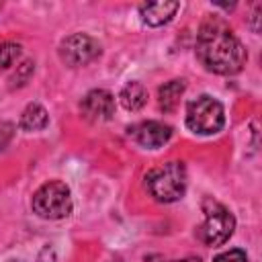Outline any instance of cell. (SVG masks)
I'll use <instances>...</instances> for the list:
<instances>
[{"mask_svg": "<svg viewBox=\"0 0 262 262\" xmlns=\"http://www.w3.org/2000/svg\"><path fill=\"white\" fill-rule=\"evenodd\" d=\"M129 135L139 145L156 149V147H162L164 143H168V139L172 137V127L162 121H143V123L129 127Z\"/></svg>", "mask_w": 262, "mask_h": 262, "instance_id": "ba28073f", "label": "cell"}, {"mask_svg": "<svg viewBox=\"0 0 262 262\" xmlns=\"http://www.w3.org/2000/svg\"><path fill=\"white\" fill-rule=\"evenodd\" d=\"M33 211L43 219H63L72 213L70 188L59 180H49L33 194Z\"/></svg>", "mask_w": 262, "mask_h": 262, "instance_id": "277c9868", "label": "cell"}, {"mask_svg": "<svg viewBox=\"0 0 262 262\" xmlns=\"http://www.w3.org/2000/svg\"><path fill=\"white\" fill-rule=\"evenodd\" d=\"M47 123H49V115H47L45 106H41L39 102L27 104V108L23 111L20 121H18L20 129H25V131H41L47 127Z\"/></svg>", "mask_w": 262, "mask_h": 262, "instance_id": "30bf717a", "label": "cell"}, {"mask_svg": "<svg viewBox=\"0 0 262 262\" xmlns=\"http://www.w3.org/2000/svg\"><path fill=\"white\" fill-rule=\"evenodd\" d=\"M184 88H186L184 80H170L164 86H160V90H158L160 108L166 111V113L174 111L178 106V102H180V96L184 94Z\"/></svg>", "mask_w": 262, "mask_h": 262, "instance_id": "8fae6325", "label": "cell"}, {"mask_svg": "<svg viewBox=\"0 0 262 262\" xmlns=\"http://www.w3.org/2000/svg\"><path fill=\"white\" fill-rule=\"evenodd\" d=\"M119 98L127 111H139L147 102V90L139 82H129L127 86H123Z\"/></svg>", "mask_w": 262, "mask_h": 262, "instance_id": "7c38bea8", "label": "cell"}, {"mask_svg": "<svg viewBox=\"0 0 262 262\" xmlns=\"http://www.w3.org/2000/svg\"><path fill=\"white\" fill-rule=\"evenodd\" d=\"M100 55V43L84 33H74L59 43V57L63 63L78 68L94 61Z\"/></svg>", "mask_w": 262, "mask_h": 262, "instance_id": "8992f818", "label": "cell"}, {"mask_svg": "<svg viewBox=\"0 0 262 262\" xmlns=\"http://www.w3.org/2000/svg\"><path fill=\"white\" fill-rule=\"evenodd\" d=\"M213 262H248V256H246V252H244V250L233 248V250H227V252H223V254L215 256V260H213Z\"/></svg>", "mask_w": 262, "mask_h": 262, "instance_id": "5bb4252c", "label": "cell"}, {"mask_svg": "<svg viewBox=\"0 0 262 262\" xmlns=\"http://www.w3.org/2000/svg\"><path fill=\"white\" fill-rule=\"evenodd\" d=\"M180 8L178 2H145L139 6V14L141 20L149 27H162L168 20H172V16L176 14V10Z\"/></svg>", "mask_w": 262, "mask_h": 262, "instance_id": "9c48e42d", "label": "cell"}, {"mask_svg": "<svg viewBox=\"0 0 262 262\" xmlns=\"http://www.w3.org/2000/svg\"><path fill=\"white\" fill-rule=\"evenodd\" d=\"M12 131H14V127H12L10 123L0 125V149L8 145V141L12 139Z\"/></svg>", "mask_w": 262, "mask_h": 262, "instance_id": "9a60e30c", "label": "cell"}, {"mask_svg": "<svg viewBox=\"0 0 262 262\" xmlns=\"http://www.w3.org/2000/svg\"><path fill=\"white\" fill-rule=\"evenodd\" d=\"M80 111L84 115V119L92 121V123H100V121H108L115 115V96L108 90L96 88L90 90L82 102H80Z\"/></svg>", "mask_w": 262, "mask_h": 262, "instance_id": "52a82bcc", "label": "cell"}, {"mask_svg": "<svg viewBox=\"0 0 262 262\" xmlns=\"http://www.w3.org/2000/svg\"><path fill=\"white\" fill-rule=\"evenodd\" d=\"M20 57V45L14 41H4L0 43V68H10L16 59Z\"/></svg>", "mask_w": 262, "mask_h": 262, "instance_id": "4fadbf2b", "label": "cell"}, {"mask_svg": "<svg viewBox=\"0 0 262 262\" xmlns=\"http://www.w3.org/2000/svg\"><path fill=\"white\" fill-rule=\"evenodd\" d=\"M174 262H201L199 258H186V260H174Z\"/></svg>", "mask_w": 262, "mask_h": 262, "instance_id": "2e32d148", "label": "cell"}, {"mask_svg": "<svg viewBox=\"0 0 262 262\" xmlns=\"http://www.w3.org/2000/svg\"><path fill=\"white\" fill-rule=\"evenodd\" d=\"M225 123V111L219 100L209 94H203L188 102L186 106V125L199 135H213L221 131Z\"/></svg>", "mask_w": 262, "mask_h": 262, "instance_id": "3957f363", "label": "cell"}, {"mask_svg": "<svg viewBox=\"0 0 262 262\" xmlns=\"http://www.w3.org/2000/svg\"><path fill=\"white\" fill-rule=\"evenodd\" d=\"M10 262H16V260H10Z\"/></svg>", "mask_w": 262, "mask_h": 262, "instance_id": "e0dca14e", "label": "cell"}, {"mask_svg": "<svg viewBox=\"0 0 262 262\" xmlns=\"http://www.w3.org/2000/svg\"><path fill=\"white\" fill-rule=\"evenodd\" d=\"M235 229L233 215L223 207L213 203L209 209H205V221L199 227V237L207 246H221L225 244Z\"/></svg>", "mask_w": 262, "mask_h": 262, "instance_id": "5b68a950", "label": "cell"}, {"mask_svg": "<svg viewBox=\"0 0 262 262\" xmlns=\"http://www.w3.org/2000/svg\"><path fill=\"white\" fill-rule=\"evenodd\" d=\"M145 186L149 194L160 203H174L184 196L186 168L182 162H168L147 172Z\"/></svg>", "mask_w": 262, "mask_h": 262, "instance_id": "7a4b0ae2", "label": "cell"}, {"mask_svg": "<svg viewBox=\"0 0 262 262\" xmlns=\"http://www.w3.org/2000/svg\"><path fill=\"white\" fill-rule=\"evenodd\" d=\"M196 55L209 72L221 76L237 74L248 59L246 47L219 16H207L203 20L196 35Z\"/></svg>", "mask_w": 262, "mask_h": 262, "instance_id": "6da1fadb", "label": "cell"}]
</instances>
